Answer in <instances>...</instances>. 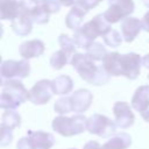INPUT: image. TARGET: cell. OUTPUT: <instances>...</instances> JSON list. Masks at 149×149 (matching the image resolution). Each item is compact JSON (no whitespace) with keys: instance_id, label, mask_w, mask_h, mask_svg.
<instances>
[{"instance_id":"obj_29","label":"cell","mask_w":149,"mask_h":149,"mask_svg":"<svg viewBox=\"0 0 149 149\" xmlns=\"http://www.w3.org/2000/svg\"><path fill=\"white\" fill-rule=\"evenodd\" d=\"M100 2V0H76V5H78L79 7H81L84 10L88 12L91 9H93L95 6H98V3Z\"/></svg>"},{"instance_id":"obj_6","label":"cell","mask_w":149,"mask_h":149,"mask_svg":"<svg viewBox=\"0 0 149 149\" xmlns=\"http://www.w3.org/2000/svg\"><path fill=\"white\" fill-rule=\"evenodd\" d=\"M86 130L93 135H98L100 137H111L115 134L116 123L104 114L94 113L87 119Z\"/></svg>"},{"instance_id":"obj_10","label":"cell","mask_w":149,"mask_h":149,"mask_svg":"<svg viewBox=\"0 0 149 149\" xmlns=\"http://www.w3.org/2000/svg\"><path fill=\"white\" fill-rule=\"evenodd\" d=\"M113 113L116 127L119 128H129L135 122V114L133 113L132 107L125 101H116L113 106Z\"/></svg>"},{"instance_id":"obj_28","label":"cell","mask_w":149,"mask_h":149,"mask_svg":"<svg viewBox=\"0 0 149 149\" xmlns=\"http://www.w3.org/2000/svg\"><path fill=\"white\" fill-rule=\"evenodd\" d=\"M42 5L49 14H52L59 12L62 3L58 0H42Z\"/></svg>"},{"instance_id":"obj_16","label":"cell","mask_w":149,"mask_h":149,"mask_svg":"<svg viewBox=\"0 0 149 149\" xmlns=\"http://www.w3.org/2000/svg\"><path fill=\"white\" fill-rule=\"evenodd\" d=\"M86 10H84L81 7H79L78 5H73L70 9V12L66 14L65 16V24L69 29H72L73 31H76L77 29H79L83 26V20L86 15Z\"/></svg>"},{"instance_id":"obj_17","label":"cell","mask_w":149,"mask_h":149,"mask_svg":"<svg viewBox=\"0 0 149 149\" xmlns=\"http://www.w3.org/2000/svg\"><path fill=\"white\" fill-rule=\"evenodd\" d=\"M132 144V136L128 133L120 132L111 136V139L101 146L102 149H128Z\"/></svg>"},{"instance_id":"obj_19","label":"cell","mask_w":149,"mask_h":149,"mask_svg":"<svg viewBox=\"0 0 149 149\" xmlns=\"http://www.w3.org/2000/svg\"><path fill=\"white\" fill-rule=\"evenodd\" d=\"M51 83H52L54 93L58 95H66L73 88V80L71 79V77L66 74H61L56 77L55 79L51 80Z\"/></svg>"},{"instance_id":"obj_38","label":"cell","mask_w":149,"mask_h":149,"mask_svg":"<svg viewBox=\"0 0 149 149\" xmlns=\"http://www.w3.org/2000/svg\"><path fill=\"white\" fill-rule=\"evenodd\" d=\"M1 63H2V56H1V54H0V65H1Z\"/></svg>"},{"instance_id":"obj_13","label":"cell","mask_w":149,"mask_h":149,"mask_svg":"<svg viewBox=\"0 0 149 149\" xmlns=\"http://www.w3.org/2000/svg\"><path fill=\"white\" fill-rule=\"evenodd\" d=\"M141 29H142V23L141 20H139L137 17L128 16L123 19L121 22V34L127 43L133 42L135 37L140 34Z\"/></svg>"},{"instance_id":"obj_12","label":"cell","mask_w":149,"mask_h":149,"mask_svg":"<svg viewBox=\"0 0 149 149\" xmlns=\"http://www.w3.org/2000/svg\"><path fill=\"white\" fill-rule=\"evenodd\" d=\"M27 136L33 149H50L55 144L54 135L43 130H29Z\"/></svg>"},{"instance_id":"obj_4","label":"cell","mask_w":149,"mask_h":149,"mask_svg":"<svg viewBox=\"0 0 149 149\" xmlns=\"http://www.w3.org/2000/svg\"><path fill=\"white\" fill-rule=\"evenodd\" d=\"M29 100V91L20 79H7L2 83L0 92V108L15 109L21 104Z\"/></svg>"},{"instance_id":"obj_35","label":"cell","mask_w":149,"mask_h":149,"mask_svg":"<svg viewBox=\"0 0 149 149\" xmlns=\"http://www.w3.org/2000/svg\"><path fill=\"white\" fill-rule=\"evenodd\" d=\"M140 114H141V116H142V119H143L144 121L149 122V107H148L146 111H143L142 113H140Z\"/></svg>"},{"instance_id":"obj_20","label":"cell","mask_w":149,"mask_h":149,"mask_svg":"<svg viewBox=\"0 0 149 149\" xmlns=\"http://www.w3.org/2000/svg\"><path fill=\"white\" fill-rule=\"evenodd\" d=\"M13 31L19 36H27L33 30V20L24 15H19L12 21L10 24Z\"/></svg>"},{"instance_id":"obj_40","label":"cell","mask_w":149,"mask_h":149,"mask_svg":"<svg viewBox=\"0 0 149 149\" xmlns=\"http://www.w3.org/2000/svg\"><path fill=\"white\" fill-rule=\"evenodd\" d=\"M148 79H149V74H148Z\"/></svg>"},{"instance_id":"obj_3","label":"cell","mask_w":149,"mask_h":149,"mask_svg":"<svg viewBox=\"0 0 149 149\" xmlns=\"http://www.w3.org/2000/svg\"><path fill=\"white\" fill-rule=\"evenodd\" d=\"M111 29V23L105 19L104 14H98L74 31L73 41L78 48L87 50L98 36L106 35Z\"/></svg>"},{"instance_id":"obj_37","label":"cell","mask_w":149,"mask_h":149,"mask_svg":"<svg viewBox=\"0 0 149 149\" xmlns=\"http://www.w3.org/2000/svg\"><path fill=\"white\" fill-rule=\"evenodd\" d=\"M2 34H3V28H2V24L0 23V38H1V36H2Z\"/></svg>"},{"instance_id":"obj_24","label":"cell","mask_w":149,"mask_h":149,"mask_svg":"<svg viewBox=\"0 0 149 149\" xmlns=\"http://www.w3.org/2000/svg\"><path fill=\"white\" fill-rule=\"evenodd\" d=\"M58 43L61 45V49L64 50L69 55V57H72L76 54L77 45L73 41V37H70L66 34H61L59 37H58Z\"/></svg>"},{"instance_id":"obj_25","label":"cell","mask_w":149,"mask_h":149,"mask_svg":"<svg viewBox=\"0 0 149 149\" xmlns=\"http://www.w3.org/2000/svg\"><path fill=\"white\" fill-rule=\"evenodd\" d=\"M104 38V42L107 47H111V48H118L120 47V44L122 43V40L123 37L120 35V33L118 30H114V29H111L106 35L102 36Z\"/></svg>"},{"instance_id":"obj_11","label":"cell","mask_w":149,"mask_h":149,"mask_svg":"<svg viewBox=\"0 0 149 149\" xmlns=\"http://www.w3.org/2000/svg\"><path fill=\"white\" fill-rule=\"evenodd\" d=\"M70 100H71L72 112L77 114H81L90 108L93 100V94L91 93V91L86 88H79L70 95Z\"/></svg>"},{"instance_id":"obj_21","label":"cell","mask_w":149,"mask_h":149,"mask_svg":"<svg viewBox=\"0 0 149 149\" xmlns=\"http://www.w3.org/2000/svg\"><path fill=\"white\" fill-rule=\"evenodd\" d=\"M2 125L14 129L16 127H20L21 125V115L15 112L14 109H7L3 114H2Z\"/></svg>"},{"instance_id":"obj_36","label":"cell","mask_w":149,"mask_h":149,"mask_svg":"<svg viewBox=\"0 0 149 149\" xmlns=\"http://www.w3.org/2000/svg\"><path fill=\"white\" fill-rule=\"evenodd\" d=\"M142 1H143V3H144V6L149 8V0H142Z\"/></svg>"},{"instance_id":"obj_8","label":"cell","mask_w":149,"mask_h":149,"mask_svg":"<svg viewBox=\"0 0 149 149\" xmlns=\"http://www.w3.org/2000/svg\"><path fill=\"white\" fill-rule=\"evenodd\" d=\"M30 73V64L28 59L14 61L8 59L1 63L0 65V76L6 79H23L27 78Z\"/></svg>"},{"instance_id":"obj_42","label":"cell","mask_w":149,"mask_h":149,"mask_svg":"<svg viewBox=\"0 0 149 149\" xmlns=\"http://www.w3.org/2000/svg\"><path fill=\"white\" fill-rule=\"evenodd\" d=\"M100 1H101V0H100Z\"/></svg>"},{"instance_id":"obj_5","label":"cell","mask_w":149,"mask_h":149,"mask_svg":"<svg viewBox=\"0 0 149 149\" xmlns=\"http://www.w3.org/2000/svg\"><path fill=\"white\" fill-rule=\"evenodd\" d=\"M87 118L83 114H76L73 116L58 115L52 120V129L62 136H74L86 130Z\"/></svg>"},{"instance_id":"obj_41","label":"cell","mask_w":149,"mask_h":149,"mask_svg":"<svg viewBox=\"0 0 149 149\" xmlns=\"http://www.w3.org/2000/svg\"><path fill=\"white\" fill-rule=\"evenodd\" d=\"M72 149H74V148H72Z\"/></svg>"},{"instance_id":"obj_34","label":"cell","mask_w":149,"mask_h":149,"mask_svg":"<svg viewBox=\"0 0 149 149\" xmlns=\"http://www.w3.org/2000/svg\"><path fill=\"white\" fill-rule=\"evenodd\" d=\"M142 65L147 69H149V54H147L146 56L142 57Z\"/></svg>"},{"instance_id":"obj_15","label":"cell","mask_w":149,"mask_h":149,"mask_svg":"<svg viewBox=\"0 0 149 149\" xmlns=\"http://www.w3.org/2000/svg\"><path fill=\"white\" fill-rule=\"evenodd\" d=\"M132 107L140 113L149 107V85H142L135 90L132 98Z\"/></svg>"},{"instance_id":"obj_1","label":"cell","mask_w":149,"mask_h":149,"mask_svg":"<svg viewBox=\"0 0 149 149\" xmlns=\"http://www.w3.org/2000/svg\"><path fill=\"white\" fill-rule=\"evenodd\" d=\"M102 62V68L109 76H123L130 80H134L139 77L142 57L135 52H128L121 55L116 51L108 52Z\"/></svg>"},{"instance_id":"obj_18","label":"cell","mask_w":149,"mask_h":149,"mask_svg":"<svg viewBox=\"0 0 149 149\" xmlns=\"http://www.w3.org/2000/svg\"><path fill=\"white\" fill-rule=\"evenodd\" d=\"M20 7L17 0H0V19L13 21L19 16Z\"/></svg>"},{"instance_id":"obj_32","label":"cell","mask_w":149,"mask_h":149,"mask_svg":"<svg viewBox=\"0 0 149 149\" xmlns=\"http://www.w3.org/2000/svg\"><path fill=\"white\" fill-rule=\"evenodd\" d=\"M83 149H102V148L99 144V142H97V141H88L86 144H84Z\"/></svg>"},{"instance_id":"obj_2","label":"cell","mask_w":149,"mask_h":149,"mask_svg":"<svg viewBox=\"0 0 149 149\" xmlns=\"http://www.w3.org/2000/svg\"><path fill=\"white\" fill-rule=\"evenodd\" d=\"M70 63L78 72L80 78L91 85L100 86L109 81L111 76L105 71L102 65H97L95 61L90 58L86 54L76 52L71 57Z\"/></svg>"},{"instance_id":"obj_9","label":"cell","mask_w":149,"mask_h":149,"mask_svg":"<svg viewBox=\"0 0 149 149\" xmlns=\"http://www.w3.org/2000/svg\"><path fill=\"white\" fill-rule=\"evenodd\" d=\"M54 94L51 80L41 79L29 90V100L35 105H44L52 98Z\"/></svg>"},{"instance_id":"obj_14","label":"cell","mask_w":149,"mask_h":149,"mask_svg":"<svg viewBox=\"0 0 149 149\" xmlns=\"http://www.w3.org/2000/svg\"><path fill=\"white\" fill-rule=\"evenodd\" d=\"M44 50H45L44 43L41 40H37V38L26 41L19 48V52L22 56V58H24V59L40 57L41 55H43Z\"/></svg>"},{"instance_id":"obj_27","label":"cell","mask_w":149,"mask_h":149,"mask_svg":"<svg viewBox=\"0 0 149 149\" xmlns=\"http://www.w3.org/2000/svg\"><path fill=\"white\" fill-rule=\"evenodd\" d=\"M13 129L0 125V147H7L13 141Z\"/></svg>"},{"instance_id":"obj_7","label":"cell","mask_w":149,"mask_h":149,"mask_svg":"<svg viewBox=\"0 0 149 149\" xmlns=\"http://www.w3.org/2000/svg\"><path fill=\"white\" fill-rule=\"evenodd\" d=\"M134 9L135 3L133 0H108V9L102 14L112 24L128 17Z\"/></svg>"},{"instance_id":"obj_26","label":"cell","mask_w":149,"mask_h":149,"mask_svg":"<svg viewBox=\"0 0 149 149\" xmlns=\"http://www.w3.org/2000/svg\"><path fill=\"white\" fill-rule=\"evenodd\" d=\"M54 109H55V112L58 113L59 115H64V114H68V113L72 112L70 97H63V98H59V99L55 102V105H54Z\"/></svg>"},{"instance_id":"obj_23","label":"cell","mask_w":149,"mask_h":149,"mask_svg":"<svg viewBox=\"0 0 149 149\" xmlns=\"http://www.w3.org/2000/svg\"><path fill=\"white\" fill-rule=\"evenodd\" d=\"M107 50L105 49V47L101 44V43H98V42H93L92 45L86 50V55L92 58L93 61L95 62H99V61H102L104 57L107 55Z\"/></svg>"},{"instance_id":"obj_33","label":"cell","mask_w":149,"mask_h":149,"mask_svg":"<svg viewBox=\"0 0 149 149\" xmlns=\"http://www.w3.org/2000/svg\"><path fill=\"white\" fill-rule=\"evenodd\" d=\"M63 6H65V7H69V6H73L74 5V2H76V0H58Z\"/></svg>"},{"instance_id":"obj_31","label":"cell","mask_w":149,"mask_h":149,"mask_svg":"<svg viewBox=\"0 0 149 149\" xmlns=\"http://www.w3.org/2000/svg\"><path fill=\"white\" fill-rule=\"evenodd\" d=\"M141 23H142V29L144 31L149 33V10L143 15V17L141 20Z\"/></svg>"},{"instance_id":"obj_39","label":"cell","mask_w":149,"mask_h":149,"mask_svg":"<svg viewBox=\"0 0 149 149\" xmlns=\"http://www.w3.org/2000/svg\"><path fill=\"white\" fill-rule=\"evenodd\" d=\"M2 83H3V81H2V79H1V76H0V86H2Z\"/></svg>"},{"instance_id":"obj_22","label":"cell","mask_w":149,"mask_h":149,"mask_svg":"<svg viewBox=\"0 0 149 149\" xmlns=\"http://www.w3.org/2000/svg\"><path fill=\"white\" fill-rule=\"evenodd\" d=\"M69 55L64 50H57L56 52L52 54L50 58V65L54 70H61L69 63Z\"/></svg>"},{"instance_id":"obj_30","label":"cell","mask_w":149,"mask_h":149,"mask_svg":"<svg viewBox=\"0 0 149 149\" xmlns=\"http://www.w3.org/2000/svg\"><path fill=\"white\" fill-rule=\"evenodd\" d=\"M16 149H33L30 142H29V139L28 136H24V137H21L17 143H16Z\"/></svg>"}]
</instances>
